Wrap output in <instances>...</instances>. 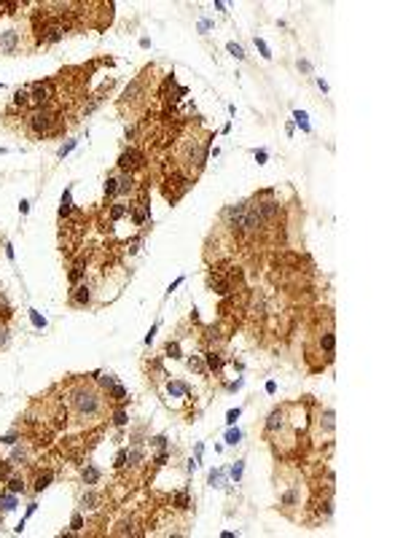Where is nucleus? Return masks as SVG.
Wrapping results in <instances>:
<instances>
[{"label": "nucleus", "instance_id": "1", "mask_svg": "<svg viewBox=\"0 0 403 538\" xmlns=\"http://www.w3.org/2000/svg\"><path fill=\"white\" fill-rule=\"evenodd\" d=\"M65 404L67 412H70L73 428H89L108 415V393L97 388L94 382L75 380L65 393Z\"/></svg>", "mask_w": 403, "mask_h": 538}, {"label": "nucleus", "instance_id": "2", "mask_svg": "<svg viewBox=\"0 0 403 538\" xmlns=\"http://www.w3.org/2000/svg\"><path fill=\"white\" fill-rule=\"evenodd\" d=\"M210 140H212L210 132H202V135L191 132V135H186V138L177 143V170H180L183 178L194 181V178L204 170L207 151H210Z\"/></svg>", "mask_w": 403, "mask_h": 538}, {"label": "nucleus", "instance_id": "3", "mask_svg": "<svg viewBox=\"0 0 403 538\" xmlns=\"http://www.w3.org/2000/svg\"><path fill=\"white\" fill-rule=\"evenodd\" d=\"M304 476L298 471H288L282 476V482H277V509L290 519H298L296 511L304 509Z\"/></svg>", "mask_w": 403, "mask_h": 538}, {"label": "nucleus", "instance_id": "4", "mask_svg": "<svg viewBox=\"0 0 403 538\" xmlns=\"http://www.w3.org/2000/svg\"><path fill=\"white\" fill-rule=\"evenodd\" d=\"M27 130L35 138H49V135H59L65 127H62V118H59L57 110H51L46 105V108H35L27 116Z\"/></svg>", "mask_w": 403, "mask_h": 538}, {"label": "nucleus", "instance_id": "5", "mask_svg": "<svg viewBox=\"0 0 403 538\" xmlns=\"http://www.w3.org/2000/svg\"><path fill=\"white\" fill-rule=\"evenodd\" d=\"M153 70V67H145V70L137 75V78L129 84V87L124 89V95H121V100H118V108L121 110H140L143 105H145V97H148V87H145V78H148V73Z\"/></svg>", "mask_w": 403, "mask_h": 538}, {"label": "nucleus", "instance_id": "6", "mask_svg": "<svg viewBox=\"0 0 403 538\" xmlns=\"http://www.w3.org/2000/svg\"><path fill=\"white\" fill-rule=\"evenodd\" d=\"M336 436V412H333L331 404H320L315 412V441L323 444V441H333Z\"/></svg>", "mask_w": 403, "mask_h": 538}, {"label": "nucleus", "instance_id": "7", "mask_svg": "<svg viewBox=\"0 0 403 538\" xmlns=\"http://www.w3.org/2000/svg\"><path fill=\"white\" fill-rule=\"evenodd\" d=\"M245 210H247V199H239V202H231L220 210V226L226 229L231 237L242 240V218H245Z\"/></svg>", "mask_w": 403, "mask_h": 538}, {"label": "nucleus", "instance_id": "8", "mask_svg": "<svg viewBox=\"0 0 403 538\" xmlns=\"http://www.w3.org/2000/svg\"><path fill=\"white\" fill-rule=\"evenodd\" d=\"M145 164H148V159L137 148H126V151H121V156H118V173H137V170H143Z\"/></svg>", "mask_w": 403, "mask_h": 538}, {"label": "nucleus", "instance_id": "9", "mask_svg": "<svg viewBox=\"0 0 403 538\" xmlns=\"http://www.w3.org/2000/svg\"><path fill=\"white\" fill-rule=\"evenodd\" d=\"M22 35H24V32L16 27V24H14V27L0 30V54H19Z\"/></svg>", "mask_w": 403, "mask_h": 538}, {"label": "nucleus", "instance_id": "10", "mask_svg": "<svg viewBox=\"0 0 403 538\" xmlns=\"http://www.w3.org/2000/svg\"><path fill=\"white\" fill-rule=\"evenodd\" d=\"M8 463H11L14 468H27L30 463H32V449H30V444L27 441H16V444H11V452H8Z\"/></svg>", "mask_w": 403, "mask_h": 538}, {"label": "nucleus", "instance_id": "11", "mask_svg": "<svg viewBox=\"0 0 403 538\" xmlns=\"http://www.w3.org/2000/svg\"><path fill=\"white\" fill-rule=\"evenodd\" d=\"M51 89H54V81H38L30 87V102L35 108H46L51 100Z\"/></svg>", "mask_w": 403, "mask_h": 538}, {"label": "nucleus", "instance_id": "12", "mask_svg": "<svg viewBox=\"0 0 403 538\" xmlns=\"http://www.w3.org/2000/svg\"><path fill=\"white\" fill-rule=\"evenodd\" d=\"M94 302V288L89 283H81L70 291V304L73 307H92Z\"/></svg>", "mask_w": 403, "mask_h": 538}, {"label": "nucleus", "instance_id": "13", "mask_svg": "<svg viewBox=\"0 0 403 538\" xmlns=\"http://www.w3.org/2000/svg\"><path fill=\"white\" fill-rule=\"evenodd\" d=\"M317 345H320V353H325L328 361H333V353H336V334H333V326H328L325 331H320L317 337Z\"/></svg>", "mask_w": 403, "mask_h": 538}, {"label": "nucleus", "instance_id": "14", "mask_svg": "<svg viewBox=\"0 0 403 538\" xmlns=\"http://www.w3.org/2000/svg\"><path fill=\"white\" fill-rule=\"evenodd\" d=\"M78 509L81 511H94V509H100V495H97V490L94 487H86L81 495H78Z\"/></svg>", "mask_w": 403, "mask_h": 538}, {"label": "nucleus", "instance_id": "15", "mask_svg": "<svg viewBox=\"0 0 403 538\" xmlns=\"http://www.w3.org/2000/svg\"><path fill=\"white\" fill-rule=\"evenodd\" d=\"M207 285L212 288V291H215L218 296H226V294H231V283L226 277H220L218 272H210L207 275Z\"/></svg>", "mask_w": 403, "mask_h": 538}, {"label": "nucleus", "instance_id": "16", "mask_svg": "<svg viewBox=\"0 0 403 538\" xmlns=\"http://www.w3.org/2000/svg\"><path fill=\"white\" fill-rule=\"evenodd\" d=\"M204 358V366H207V371H215V374H220L223 371V355L218 353V350H207V353L202 355Z\"/></svg>", "mask_w": 403, "mask_h": 538}, {"label": "nucleus", "instance_id": "17", "mask_svg": "<svg viewBox=\"0 0 403 538\" xmlns=\"http://www.w3.org/2000/svg\"><path fill=\"white\" fill-rule=\"evenodd\" d=\"M100 479H102V471L97 466H92V463H86L81 468V482L86 484V487H94V484H100Z\"/></svg>", "mask_w": 403, "mask_h": 538}, {"label": "nucleus", "instance_id": "18", "mask_svg": "<svg viewBox=\"0 0 403 538\" xmlns=\"http://www.w3.org/2000/svg\"><path fill=\"white\" fill-rule=\"evenodd\" d=\"M135 191V175L132 173H118V196H126Z\"/></svg>", "mask_w": 403, "mask_h": 538}, {"label": "nucleus", "instance_id": "19", "mask_svg": "<svg viewBox=\"0 0 403 538\" xmlns=\"http://www.w3.org/2000/svg\"><path fill=\"white\" fill-rule=\"evenodd\" d=\"M51 479H54V474H51L49 468H46V471H38V474H35V482H32V490H35V492H43L49 484H51Z\"/></svg>", "mask_w": 403, "mask_h": 538}, {"label": "nucleus", "instance_id": "20", "mask_svg": "<svg viewBox=\"0 0 403 538\" xmlns=\"http://www.w3.org/2000/svg\"><path fill=\"white\" fill-rule=\"evenodd\" d=\"M86 275V261L83 259H78L73 264V269H70V275H67V280H70V285H78V280Z\"/></svg>", "mask_w": 403, "mask_h": 538}, {"label": "nucleus", "instance_id": "21", "mask_svg": "<svg viewBox=\"0 0 403 538\" xmlns=\"http://www.w3.org/2000/svg\"><path fill=\"white\" fill-rule=\"evenodd\" d=\"M6 484H8V492H14V495H19V492H27V482H24V476H8L6 479Z\"/></svg>", "mask_w": 403, "mask_h": 538}, {"label": "nucleus", "instance_id": "22", "mask_svg": "<svg viewBox=\"0 0 403 538\" xmlns=\"http://www.w3.org/2000/svg\"><path fill=\"white\" fill-rule=\"evenodd\" d=\"M108 398H113L116 404H126V388L121 385V382H116V385H110L108 390Z\"/></svg>", "mask_w": 403, "mask_h": 538}, {"label": "nucleus", "instance_id": "23", "mask_svg": "<svg viewBox=\"0 0 403 538\" xmlns=\"http://www.w3.org/2000/svg\"><path fill=\"white\" fill-rule=\"evenodd\" d=\"M167 390H169V396H191V388H188L186 382H180V380H169Z\"/></svg>", "mask_w": 403, "mask_h": 538}, {"label": "nucleus", "instance_id": "24", "mask_svg": "<svg viewBox=\"0 0 403 538\" xmlns=\"http://www.w3.org/2000/svg\"><path fill=\"white\" fill-rule=\"evenodd\" d=\"M27 105H32V102H30V87L16 89L14 92V108H27Z\"/></svg>", "mask_w": 403, "mask_h": 538}, {"label": "nucleus", "instance_id": "25", "mask_svg": "<svg viewBox=\"0 0 403 538\" xmlns=\"http://www.w3.org/2000/svg\"><path fill=\"white\" fill-rule=\"evenodd\" d=\"M188 369L196 371V374H202V377H204V374H210L207 366H204V358L202 355H188Z\"/></svg>", "mask_w": 403, "mask_h": 538}, {"label": "nucleus", "instance_id": "26", "mask_svg": "<svg viewBox=\"0 0 403 538\" xmlns=\"http://www.w3.org/2000/svg\"><path fill=\"white\" fill-rule=\"evenodd\" d=\"M105 196H118V173H110L108 178H105Z\"/></svg>", "mask_w": 403, "mask_h": 538}, {"label": "nucleus", "instance_id": "27", "mask_svg": "<svg viewBox=\"0 0 403 538\" xmlns=\"http://www.w3.org/2000/svg\"><path fill=\"white\" fill-rule=\"evenodd\" d=\"M14 315V310H11V304H8V299H6V294H3V288H0V320H8Z\"/></svg>", "mask_w": 403, "mask_h": 538}, {"label": "nucleus", "instance_id": "28", "mask_svg": "<svg viewBox=\"0 0 403 538\" xmlns=\"http://www.w3.org/2000/svg\"><path fill=\"white\" fill-rule=\"evenodd\" d=\"M172 503H175V509H177V511L191 509V498H188V492H186V490H180V492L175 495V501H172Z\"/></svg>", "mask_w": 403, "mask_h": 538}, {"label": "nucleus", "instance_id": "29", "mask_svg": "<svg viewBox=\"0 0 403 538\" xmlns=\"http://www.w3.org/2000/svg\"><path fill=\"white\" fill-rule=\"evenodd\" d=\"M132 210V204H124V202H116L113 208H110V221H118L121 216H126V213Z\"/></svg>", "mask_w": 403, "mask_h": 538}, {"label": "nucleus", "instance_id": "30", "mask_svg": "<svg viewBox=\"0 0 403 538\" xmlns=\"http://www.w3.org/2000/svg\"><path fill=\"white\" fill-rule=\"evenodd\" d=\"M126 423H129V415H126V409H124V404H121V406H118L116 412H113V425H116V428H124Z\"/></svg>", "mask_w": 403, "mask_h": 538}, {"label": "nucleus", "instance_id": "31", "mask_svg": "<svg viewBox=\"0 0 403 538\" xmlns=\"http://www.w3.org/2000/svg\"><path fill=\"white\" fill-rule=\"evenodd\" d=\"M73 213V204H70V189L62 194V204H59V218H67Z\"/></svg>", "mask_w": 403, "mask_h": 538}, {"label": "nucleus", "instance_id": "32", "mask_svg": "<svg viewBox=\"0 0 403 538\" xmlns=\"http://www.w3.org/2000/svg\"><path fill=\"white\" fill-rule=\"evenodd\" d=\"M116 382H118V380L113 377V374H105V371L97 374V388H102V390H108L110 385H116Z\"/></svg>", "mask_w": 403, "mask_h": 538}, {"label": "nucleus", "instance_id": "33", "mask_svg": "<svg viewBox=\"0 0 403 538\" xmlns=\"http://www.w3.org/2000/svg\"><path fill=\"white\" fill-rule=\"evenodd\" d=\"M223 479H226V471H210V487H223Z\"/></svg>", "mask_w": 403, "mask_h": 538}, {"label": "nucleus", "instance_id": "34", "mask_svg": "<svg viewBox=\"0 0 403 538\" xmlns=\"http://www.w3.org/2000/svg\"><path fill=\"white\" fill-rule=\"evenodd\" d=\"M8 342H11V331H8V326L0 320V350H6Z\"/></svg>", "mask_w": 403, "mask_h": 538}, {"label": "nucleus", "instance_id": "35", "mask_svg": "<svg viewBox=\"0 0 403 538\" xmlns=\"http://www.w3.org/2000/svg\"><path fill=\"white\" fill-rule=\"evenodd\" d=\"M239 441H242V431H239V428H231V431L226 433V444H229V447H237Z\"/></svg>", "mask_w": 403, "mask_h": 538}, {"label": "nucleus", "instance_id": "36", "mask_svg": "<svg viewBox=\"0 0 403 538\" xmlns=\"http://www.w3.org/2000/svg\"><path fill=\"white\" fill-rule=\"evenodd\" d=\"M70 527H73V533L83 530V514H81V509H78V511H73V517H70Z\"/></svg>", "mask_w": 403, "mask_h": 538}, {"label": "nucleus", "instance_id": "37", "mask_svg": "<svg viewBox=\"0 0 403 538\" xmlns=\"http://www.w3.org/2000/svg\"><path fill=\"white\" fill-rule=\"evenodd\" d=\"M164 353H167L169 358H183V353H180V342H172V339H169V342H167Z\"/></svg>", "mask_w": 403, "mask_h": 538}, {"label": "nucleus", "instance_id": "38", "mask_svg": "<svg viewBox=\"0 0 403 538\" xmlns=\"http://www.w3.org/2000/svg\"><path fill=\"white\" fill-rule=\"evenodd\" d=\"M242 471H245V460H237V463H234V466H231V468H229V474H231V479H237V482H239V479H242Z\"/></svg>", "mask_w": 403, "mask_h": 538}, {"label": "nucleus", "instance_id": "39", "mask_svg": "<svg viewBox=\"0 0 403 538\" xmlns=\"http://www.w3.org/2000/svg\"><path fill=\"white\" fill-rule=\"evenodd\" d=\"M293 118H296V124L301 127L304 132H309V130H312V127H309V121H306V113H304V110H296V113H293Z\"/></svg>", "mask_w": 403, "mask_h": 538}, {"label": "nucleus", "instance_id": "40", "mask_svg": "<svg viewBox=\"0 0 403 538\" xmlns=\"http://www.w3.org/2000/svg\"><path fill=\"white\" fill-rule=\"evenodd\" d=\"M8 476H14V466L8 463V460H0V479H8Z\"/></svg>", "mask_w": 403, "mask_h": 538}, {"label": "nucleus", "instance_id": "41", "mask_svg": "<svg viewBox=\"0 0 403 538\" xmlns=\"http://www.w3.org/2000/svg\"><path fill=\"white\" fill-rule=\"evenodd\" d=\"M255 46H258V51H261V57H263V59H272V51H269V46H266V40L255 38Z\"/></svg>", "mask_w": 403, "mask_h": 538}, {"label": "nucleus", "instance_id": "42", "mask_svg": "<svg viewBox=\"0 0 403 538\" xmlns=\"http://www.w3.org/2000/svg\"><path fill=\"white\" fill-rule=\"evenodd\" d=\"M226 49L231 51V57H237V59H245V49L239 46V44H229Z\"/></svg>", "mask_w": 403, "mask_h": 538}, {"label": "nucleus", "instance_id": "43", "mask_svg": "<svg viewBox=\"0 0 403 538\" xmlns=\"http://www.w3.org/2000/svg\"><path fill=\"white\" fill-rule=\"evenodd\" d=\"M148 441H151V447H156V449H167V436H153Z\"/></svg>", "mask_w": 403, "mask_h": 538}, {"label": "nucleus", "instance_id": "44", "mask_svg": "<svg viewBox=\"0 0 403 538\" xmlns=\"http://www.w3.org/2000/svg\"><path fill=\"white\" fill-rule=\"evenodd\" d=\"M16 441H19V433H16V431H14V433H8V436H3V439H0V444H6V447H11V444H16Z\"/></svg>", "mask_w": 403, "mask_h": 538}, {"label": "nucleus", "instance_id": "45", "mask_svg": "<svg viewBox=\"0 0 403 538\" xmlns=\"http://www.w3.org/2000/svg\"><path fill=\"white\" fill-rule=\"evenodd\" d=\"M239 415H242V412H239V409H229V415H226V423H229V425H234V423L239 420Z\"/></svg>", "mask_w": 403, "mask_h": 538}, {"label": "nucleus", "instance_id": "46", "mask_svg": "<svg viewBox=\"0 0 403 538\" xmlns=\"http://www.w3.org/2000/svg\"><path fill=\"white\" fill-rule=\"evenodd\" d=\"M116 468H118V471H121V468H126V449L118 452V458H116Z\"/></svg>", "mask_w": 403, "mask_h": 538}, {"label": "nucleus", "instance_id": "47", "mask_svg": "<svg viewBox=\"0 0 403 538\" xmlns=\"http://www.w3.org/2000/svg\"><path fill=\"white\" fill-rule=\"evenodd\" d=\"M30 318H32V323H35V326H38V328H43V326H46V320H43V318H40V315H38L35 310H30Z\"/></svg>", "mask_w": 403, "mask_h": 538}, {"label": "nucleus", "instance_id": "48", "mask_svg": "<svg viewBox=\"0 0 403 538\" xmlns=\"http://www.w3.org/2000/svg\"><path fill=\"white\" fill-rule=\"evenodd\" d=\"M75 146H78V140H70V143H65V146L59 148V156H65V153H70Z\"/></svg>", "mask_w": 403, "mask_h": 538}, {"label": "nucleus", "instance_id": "49", "mask_svg": "<svg viewBox=\"0 0 403 538\" xmlns=\"http://www.w3.org/2000/svg\"><path fill=\"white\" fill-rule=\"evenodd\" d=\"M167 458H169V452L164 449L161 455H156V460H153V463H156V466H164V463H167Z\"/></svg>", "mask_w": 403, "mask_h": 538}, {"label": "nucleus", "instance_id": "50", "mask_svg": "<svg viewBox=\"0 0 403 538\" xmlns=\"http://www.w3.org/2000/svg\"><path fill=\"white\" fill-rule=\"evenodd\" d=\"M255 159H258V164H266L269 153H266V151H255Z\"/></svg>", "mask_w": 403, "mask_h": 538}, {"label": "nucleus", "instance_id": "51", "mask_svg": "<svg viewBox=\"0 0 403 538\" xmlns=\"http://www.w3.org/2000/svg\"><path fill=\"white\" fill-rule=\"evenodd\" d=\"M298 70H304V73H309L312 70V65L306 62V59H298Z\"/></svg>", "mask_w": 403, "mask_h": 538}, {"label": "nucleus", "instance_id": "52", "mask_svg": "<svg viewBox=\"0 0 403 538\" xmlns=\"http://www.w3.org/2000/svg\"><path fill=\"white\" fill-rule=\"evenodd\" d=\"M153 334H156V326H151V331H148V337H145V345H151V342H153Z\"/></svg>", "mask_w": 403, "mask_h": 538}]
</instances>
